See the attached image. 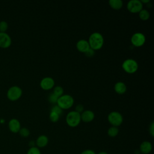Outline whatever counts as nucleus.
<instances>
[{
	"label": "nucleus",
	"instance_id": "nucleus-8",
	"mask_svg": "<svg viewBox=\"0 0 154 154\" xmlns=\"http://www.w3.org/2000/svg\"><path fill=\"white\" fill-rule=\"evenodd\" d=\"M131 41L132 44L137 47L141 46L144 45L146 41L145 35L140 32H135L132 34L131 38Z\"/></svg>",
	"mask_w": 154,
	"mask_h": 154
},
{
	"label": "nucleus",
	"instance_id": "nucleus-22",
	"mask_svg": "<svg viewBox=\"0 0 154 154\" xmlns=\"http://www.w3.org/2000/svg\"><path fill=\"white\" fill-rule=\"evenodd\" d=\"M49 119L52 122H57L60 119V115L56 112L51 111L49 114Z\"/></svg>",
	"mask_w": 154,
	"mask_h": 154
},
{
	"label": "nucleus",
	"instance_id": "nucleus-25",
	"mask_svg": "<svg viewBox=\"0 0 154 154\" xmlns=\"http://www.w3.org/2000/svg\"><path fill=\"white\" fill-rule=\"evenodd\" d=\"M51 111L56 112V113H57L58 114H59L60 116L63 112V109L60 106H58L57 105H55L54 106H53L52 107Z\"/></svg>",
	"mask_w": 154,
	"mask_h": 154
},
{
	"label": "nucleus",
	"instance_id": "nucleus-1",
	"mask_svg": "<svg viewBox=\"0 0 154 154\" xmlns=\"http://www.w3.org/2000/svg\"><path fill=\"white\" fill-rule=\"evenodd\" d=\"M88 42L90 48L95 51L99 50L102 47L104 40L102 35L100 32H94L90 34Z\"/></svg>",
	"mask_w": 154,
	"mask_h": 154
},
{
	"label": "nucleus",
	"instance_id": "nucleus-31",
	"mask_svg": "<svg viewBox=\"0 0 154 154\" xmlns=\"http://www.w3.org/2000/svg\"><path fill=\"white\" fill-rule=\"evenodd\" d=\"M141 2L142 3H149L150 2V0H141Z\"/></svg>",
	"mask_w": 154,
	"mask_h": 154
},
{
	"label": "nucleus",
	"instance_id": "nucleus-12",
	"mask_svg": "<svg viewBox=\"0 0 154 154\" xmlns=\"http://www.w3.org/2000/svg\"><path fill=\"white\" fill-rule=\"evenodd\" d=\"M94 118V114L91 110H84L81 114V119L84 122L88 123L91 122Z\"/></svg>",
	"mask_w": 154,
	"mask_h": 154
},
{
	"label": "nucleus",
	"instance_id": "nucleus-28",
	"mask_svg": "<svg viewBox=\"0 0 154 154\" xmlns=\"http://www.w3.org/2000/svg\"><path fill=\"white\" fill-rule=\"evenodd\" d=\"M84 106L82 104H78V105L76 106L75 107V110L76 112H79V114H81L84 111Z\"/></svg>",
	"mask_w": 154,
	"mask_h": 154
},
{
	"label": "nucleus",
	"instance_id": "nucleus-11",
	"mask_svg": "<svg viewBox=\"0 0 154 154\" xmlns=\"http://www.w3.org/2000/svg\"><path fill=\"white\" fill-rule=\"evenodd\" d=\"M8 126L10 131L13 133L19 132L20 129L21 128V125L19 120L15 118L11 119L9 120Z\"/></svg>",
	"mask_w": 154,
	"mask_h": 154
},
{
	"label": "nucleus",
	"instance_id": "nucleus-29",
	"mask_svg": "<svg viewBox=\"0 0 154 154\" xmlns=\"http://www.w3.org/2000/svg\"><path fill=\"white\" fill-rule=\"evenodd\" d=\"M149 133L150 135L153 137L154 136V122H152L151 124L149 126Z\"/></svg>",
	"mask_w": 154,
	"mask_h": 154
},
{
	"label": "nucleus",
	"instance_id": "nucleus-4",
	"mask_svg": "<svg viewBox=\"0 0 154 154\" xmlns=\"http://www.w3.org/2000/svg\"><path fill=\"white\" fill-rule=\"evenodd\" d=\"M123 69L128 73H135L138 68V64L137 61L132 58H128L125 60L122 63Z\"/></svg>",
	"mask_w": 154,
	"mask_h": 154
},
{
	"label": "nucleus",
	"instance_id": "nucleus-18",
	"mask_svg": "<svg viewBox=\"0 0 154 154\" xmlns=\"http://www.w3.org/2000/svg\"><path fill=\"white\" fill-rule=\"evenodd\" d=\"M139 17L143 20H147L150 17L149 11L146 9H142L139 13Z\"/></svg>",
	"mask_w": 154,
	"mask_h": 154
},
{
	"label": "nucleus",
	"instance_id": "nucleus-23",
	"mask_svg": "<svg viewBox=\"0 0 154 154\" xmlns=\"http://www.w3.org/2000/svg\"><path fill=\"white\" fill-rule=\"evenodd\" d=\"M26 154H41L39 148L36 146L31 147L27 151Z\"/></svg>",
	"mask_w": 154,
	"mask_h": 154
},
{
	"label": "nucleus",
	"instance_id": "nucleus-27",
	"mask_svg": "<svg viewBox=\"0 0 154 154\" xmlns=\"http://www.w3.org/2000/svg\"><path fill=\"white\" fill-rule=\"evenodd\" d=\"M84 54H85V55H86L87 57H93V56L94 55V50H93V49H91V48H90V49H88Z\"/></svg>",
	"mask_w": 154,
	"mask_h": 154
},
{
	"label": "nucleus",
	"instance_id": "nucleus-6",
	"mask_svg": "<svg viewBox=\"0 0 154 154\" xmlns=\"http://www.w3.org/2000/svg\"><path fill=\"white\" fill-rule=\"evenodd\" d=\"M108 120L112 126L118 127L123 120L122 115L117 111H112L108 115Z\"/></svg>",
	"mask_w": 154,
	"mask_h": 154
},
{
	"label": "nucleus",
	"instance_id": "nucleus-16",
	"mask_svg": "<svg viewBox=\"0 0 154 154\" xmlns=\"http://www.w3.org/2000/svg\"><path fill=\"white\" fill-rule=\"evenodd\" d=\"M114 88L116 93L119 94H123L126 91V85L123 82L119 81L115 84Z\"/></svg>",
	"mask_w": 154,
	"mask_h": 154
},
{
	"label": "nucleus",
	"instance_id": "nucleus-13",
	"mask_svg": "<svg viewBox=\"0 0 154 154\" xmlns=\"http://www.w3.org/2000/svg\"><path fill=\"white\" fill-rule=\"evenodd\" d=\"M76 48L81 52L85 53L88 49L90 48L88 40L85 39H81L76 43Z\"/></svg>",
	"mask_w": 154,
	"mask_h": 154
},
{
	"label": "nucleus",
	"instance_id": "nucleus-17",
	"mask_svg": "<svg viewBox=\"0 0 154 154\" xmlns=\"http://www.w3.org/2000/svg\"><path fill=\"white\" fill-rule=\"evenodd\" d=\"M108 3L109 5L115 10H119L123 6V1L122 0H109Z\"/></svg>",
	"mask_w": 154,
	"mask_h": 154
},
{
	"label": "nucleus",
	"instance_id": "nucleus-10",
	"mask_svg": "<svg viewBox=\"0 0 154 154\" xmlns=\"http://www.w3.org/2000/svg\"><path fill=\"white\" fill-rule=\"evenodd\" d=\"M40 85L42 89L48 90L54 87L55 85V81L54 79L51 77H45L41 80Z\"/></svg>",
	"mask_w": 154,
	"mask_h": 154
},
{
	"label": "nucleus",
	"instance_id": "nucleus-24",
	"mask_svg": "<svg viewBox=\"0 0 154 154\" xmlns=\"http://www.w3.org/2000/svg\"><path fill=\"white\" fill-rule=\"evenodd\" d=\"M8 27V23L5 20H1L0 21V32H5Z\"/></svg>",
	"mask_w": 154,
	"mask_h": 154
},
{
	"label": "nucleus",
	"instance_id": "nucleus-5",
	"mask_svg": "<svg viewBox=\"0 0 154 154\" xmlns=\"http://www.w3.org/2000/svg\"><path fill=\"white\" fill-rule=\"evenodd\" d=\"M22 94V88L17 85L10 87L7 92V96L10 100L14 101L19 99Z\"/></svg>",
	"mask_w": 154,
	"mask_h": 154
},
{
	"label": "nucleus",
	"instance_id": "nucleus-7",
	"mask_svg": "<svg viewBox=\"0 0 154 154\" xmlns=\"http://www.w3.org/2000/svg\"><path fill=\"white\" fill-rule=\"evenodd\" d=\"M143 7V3L140 0H130L127 3V8L131 13H139Z\"/></svg>",
	"mask_w": 154,
	"mask_h": 154
},
{
	"label": "nucleus",
	"instance_id": "nucleus-30",
	"mask_svg": "<svg viewBox=\"0 0 154 154\" xmlns=\"http://www.w3.org/2000/svg\"><path fill=\"white\" fill-rule=\"evenodd\" d=\"M81 154H96V153L93 150L87 149V150H85L82 151L81 153Z\"/></svg>",
	"mask_w": 154,
	"mask_h": 154
},
{
	"label": "nucleus",
	"instance_id": "nucleus-21",
	"mask_svg": "<svg viewBox=\"0 0 154 154\" xmlns=\"http://www.w3.org/2000/svg\"><path fill=\"white\" fill-rule=\"evenodd\" d=\"M19 133L20 135V136H22L23 137H27L29 135L30 131L28 128L23 127V128H21L20 129Z\"/></svg>",
	"mask_w": 154,
	"mask_h": 154
},
{
	"label": "nucleus",
	"instance_id": "nucleus-14",
	"mask_svg": "<svg viewBox=\"0 0 154 154\" xmlns=\"http://www.w3.org/2000/svg\"><path fill=\"white\" fill-rule=\"evenodd\" d=\"M152 150V145L150 142L144 141L140 146V151L141 154H149Z\"/></svg>",
	"mask_w": 154,
	"mask_h": 154
},
{
	"label": "nucleus",
	"instance_id": "nucleus-9",
	"mask_svg": "<svg viewBox=\"0 0 154 154\" xmlns=\"http://www.w3.org/2000/svg\"><path fill=\"white\" fill-rule=\"evenodd\" d=\"M11 44V38L6 32H0V47L7 48Z\"/></svg>",
	"mask_w": 154,
	"mask_h": 154
},
{
	"label": "nucleus",
	"instance_id": "nucleus-26",
	"mask_svg": "<svg viewBox=\"0 0 154 154\" xmlns=\"http://www.w3.org/2000/svg\"><path fill=\"white\" fill-rule=\"evenodd\" d=\"M58 97H57V96H55L53 93H52L48 97L49 101L51 103H57V100H58Z\"/></svg>",
	"mask_w": 154,
	"mask_h": 154
},
{
	"label": "nucleus",
	"instance_id": "nucleus-2",
	"mask_svg": "<svg viewBox=\"0 0 154 154\" xmlns=\"http://www.w3.org/2000/svg\"><path fill=\"white\" fill-rule=\"evenodd\" d=\"M74 103L73 97L69 94H63L58 98L57 105L62 109L70 108Z\"/></svg>",
	"mask_w": 154,
	"mask_h": 154
},
{
	"label": "nucleus",
	"instance_id": "nucleus-19",
	"mask_svg": "<svg viewBox=\"0 0 154 154\" xmlns=\"http://www.w3.org/2000/svg\"><path fill=\"white\" fill-rule=\"evenodd\" d=\"M119 130L117 127L111 126L108 129V135L111 137H115L119 134Z\"/></svg>",
	"mask_w": 154,
	"mask_h": 154
},
{
	"label": "nucleus",
	"instance_id": "nucleus-32",
	"mask_svg": "<svg viewBox=\"0 0 154 154\" xmlns=\"http://www.w3.org/2000/svg\"><path fill=\"white\" fill-rule=\"evenodd\" d=\"M97 154H108L106 152H104V151H102V152H99Z\"/></svg>",
	"mask_w": 154,
	"mask_h": 154
},
{
	"label": "nucleus",
	"instance_id": "nucleus-15",
	"mask_svg": "<svg viewBox=\"0 0 154 154\" xmlns=\"http://www.w3.org/2000/svg\"><path fill=\"white\" fill-rule=\"evenodd\" d=\"M48 137L45 135H41L38 136L35 141L36 147L38 148H43L47 146L48 144Z\"/></svg>",
	"mask_w": 154,
	"mask_h": 154
},
{
	"label": "nucleus",
	"instance_id": "nucleus-20",
	"mask_svg": "<svg viewBox=\"0 0 154 154\" xmlns=\"http://www.w3.org/2000/svg\"><path fill=\"white\" fill-rule=\"evenodd\" d=\"M63 88L60 86V85H57L56 87H55L54 88V90H53V93L57 96V97H60L61 96V95H63Z\"/></svg>",
	"mask_w": 154,
	"mask_h": 154
},
{
	"label": "nucleus",
	"instance_id": "nucleus-3",
	"mask_svg": "<svg viewBox=\"0 0 154 154\" xmlns=\"http://www.w3.org/2000/svg\"><path fill=\"white\" fill-rule=\"evenodd\" d=\"M66 121L67 124L72 128L77 126L81 122V114L76 111H70L66 116Z\"/></svg>",
	"mask_w": 154,
	"mask_h": 154
}]
</instances>
